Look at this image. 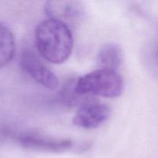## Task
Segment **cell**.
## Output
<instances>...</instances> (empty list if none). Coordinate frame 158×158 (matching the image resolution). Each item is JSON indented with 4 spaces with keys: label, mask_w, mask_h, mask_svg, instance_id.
Returning a JSON list of instances; mask_svg holds the SVG:
<instances>
[{
    "label": "cell",
    "mask_w": 158,
    "mask_h": 158,
    "mask_svg": "<svg viewBox=\"0 0 158 158\" xmlns=\"http://www.w3.org/2000/svg\"><path fill=\"white\" fill-rule=\"evenodd\" d=\"M154 57H155L156 61H157V63H158V45H157V47H156V49H155V52H154Z\"/></svg>",
    "instance_id": "ba28073f"
},
{
    "label": "cell",
    "mask_w": 158,
    "mask_h": 158,
    "mask_svg": "<svg viewBox=\"0 0 158 158\" xmlns=\"http://www.w3.org/2000/svg\"><path fill=\"white\" fill-rule=\"evenodd\" d=\"M35 40L40 55L56 64L66 61L73 47V37L69 26L56 19L41 22L35 29Z\"/></svg>",
    "instance_id": "6da1fadb"
},
{
    "label": "cell",
    "mask_w": 158,
    "mask_h": 158,
    "mask_svg": "<svg viewBox=\"0 0 158 158\" xmlns=\"http://www.w3.org/2000/svg\"><path fill=\"white\" fill-rule=\"evenodd\" d=\"M15 52V41L12 31L0 23V69L12 61Z\"/></svg>",
    "instance_id": "52a82bcc"
},
{
    "label": "cell",
    "mask_w": 158,
    "mask_h": 158,
    "mask_svg": "<svg viewBox=\"0 0 158 158\" xmlns=\"http://www.w3.org/2000/svg\"><path fill=\"white\" fill-rule=\"evenodd\" d=\"M18 140L24 148L45 152H63L70 149L73 146L70 140L54 139L32 134L19 136Z\"/></svg>",
    "instance_id": "5b68a950"
},
{
    "label": "cell",
    "mask_w": 158,
    "mask_h": 158,
    "mask_svg": "<svg viewBox=\"0 0 158 158\" xmlns=\"http://www.w3.org/2000/svg\"><path fill=\"white\" fill-rule=\"evenodd\" d=\"M110 115L107 105L93 99L83 102L74 115V125L85 129H94L106 121Z\"/></svg>",
    "instance_id": "3957f363"
},
{
    "label": "cell",
    "mask_w": 158,
    "mask_h": 158,
    "mask_svg": "<svg viewBox=\"0 0 158 158\" xmlns=\"http://www.w3.org/2000/svg\"><path fill=\"white\" fill-rule=\"evenodd\" d=\"M123 81L115 70L99 69L80 77L74 91L79 95H93L114 98L122 94Z\"/></svg>",
    "instance_id": "7a4b0ae2"
},
{
    "label": "cell",
    "mask_w": 158,
    "mask_h": 158,
    "mask_svg": "<svg viewBox=\"0 0 158 158\" xmlns=\"http://www.w3.org/2000/svg\"><path fill=\"white\" fill-rule=\"evenodd\" d=\"M123 60V52L117 43H110L104 45L97 56V63L100 69L115 70L120 66Z\"/></svg>",
    "instance_id": "8992f818"
},
{
    "label": "cell",
    "mask_w": 158,
    "mask_h": 158,
    "mask_svg": "<svg viewBox=\"0 0 158 158\" xmlns=\"http://www.w3.org/2000/svg\"><path fill=\"white\" fill-rule=\"evenodd\" d=\"M20 66L36 83L49 89H56L59 81L55 74L32 51L25 50L20 56Z\"/></svg>",
    "instance_id": "277c9868"
}]
</instances>
